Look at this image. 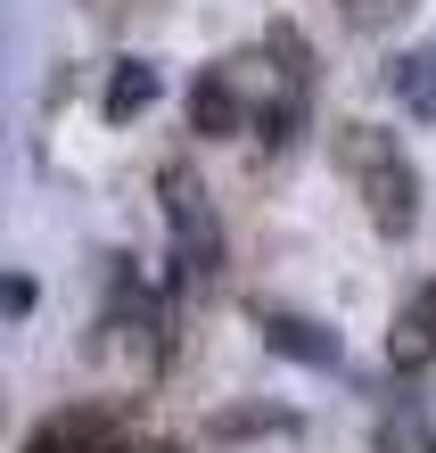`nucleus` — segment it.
Returning <instances> with one entry per match:
<instances>
[{
    "mask_svg": "<svg viewBox=\"0 0 436 453\" xmlns=\"http://www.w3.org/2000/svg\"><path fill=\"white\" fill-rule=\"evenodd\" d=\"M395 91H403V108H412V116H428V124H436V42H428V50H412V58L395 66Z\"/></svg>",
    "mask_w": 436,
    "mask_h": 453,
    "instance_id": "obj_9",
    "label": "nucleus"
},
{
    "mask_svg": "<svg viewBox=\"0 0 436 453\" xmlns=\"http://www.w3.org/2000/svg\"><path fill=\"white\" fill-rule=\"evenodd\" d=\"M116 453H181V445H116Z\"/></svg>",
    "mask_w": 436,
    "mask_h": 453,
    "instance_id": "obj_12",
    "label": "nucleus"
},
{
    "mask_svg": "<svg viewBox=\"0 0 436 453\" xmlns=\"http://www.w3.org/2000/svg\"><path fill=\"white\" fill-rule=\"evenodd\" d=\"M149 99H157V66H141V58H124L116 74H107V91H99V108H107V116L124 124V116H141Z\"/></svg>",
    "mask_w": 436,
    "mask_h": 453,
    "instance_id": "obj_8",
    "label": "nucleus"
},
{
    "mask_svg": "<svg viewBox=\"0 0 436 453\" xmlns=\"http://www.w3.org/2000/svg\"><path fill=\"white\" fill-rule=\"evenodd\" d=\"M264 330H272V355H296V363H321V371L338 363V338L321 330V322H296V313H272Z\"/></svg>",
    "mask_w": 436,
    "mask_h": 453,
    "instance_id": "obj_7",
    "label": "nucleus"
},
{
    "mask_svg": "<svg viewBox=\"0 0 436 453\" xmlns=\"http://www.w3.org/2000/svg\"><path fill=\"white\" fill-rule=\"evenodd\" d=\"M403 9H412V0H338V17H346V25H363V34H379V25H395Z\"/></svg>",
    "mask_w": 436,
    "mask_h": 453,
    "instance_id": "obj_10",
    "label": "nucleus"
},
{
    "mask_svg": "<svg viewBox=\"0 0 436 453\" xmlns=\"http://www.w3.org/2000/svg\"><path fill=\"white\" fill-rule=\"evenodd\" d=\"M239 91H231V74H198V83H189V124L206 132V141H231L239 132Z\"/></svg>",
    "mask_w": 436,
    "mask_h": 453,
    "instance_id": "obj_5",
    "label": "nucleus"
},
{
    "mask_svg": "<svg viewBox=\"0 0 436 453\" xmlns=\"http://www.w3.org/2000/svg\"><path fill=\"white\" fill-rule=\"evenodd\" d=\"M0 313H9V322L34 313V280H25V273H0Z\"/></svg>",
    "mask_w": 436,
    "mask_h": 453,
    "instance_id": "obj_11",
    "label": "nucleus"
},
{
    "mask_svg": "<svg viewBox=\"0 0 436 453\" xmlns=\"http://www.w3.org/2000/svg\"><path fill=\"white\" fill-rule=\"evenodd\" d=\"M157 198H165V231H173V264L189 280H214L223 273V215H214L206 181L189 165H165V181H157Z\"/></svg>",
    "mask_w": 436,
    "mask_h": 453,
    "instance_id": "obj_2",
    "label": "nucleus"
},
{
    "mask_svg": "<svg viewBox=\"0 0 436 453\" xmlns=\"http://www.w3.org/2000/svg\"><path fill=\"white\" fill-rule=\"evenodd\" d=\"M346 165H354V190H363L371 223L387 231V239H403V231L420 223V173H412V157L395 149V132L363 124V132L346 141Z\"/></svg>",
    "mask_w": 436,
    "mask_h": 453,
    "instance_id": "obj_1",
    "label": "nucleus"
},
{
    "mask_svg": "<svg viewBox=\"0 0 436 453\" xmlns=\"http://www.w3.org/2000/svg\"><path fill=\"white\" fill-rule=\"evenodd\" d=\"M387 363L403 371V380L436 363V288H420V297L395 313V330H387Z\"/></svg>",
    "mask_w": 436,
    "mask_h": 453,
    "instance_id": "obj_4",
    "label": "nucleus"
},
{
    "mask_svg": "<svg viewBox=\"0 0 436 453\" xmlns=\"http://www.w3.org/2000/svg\"><path fill=\"white\" fill-rule=\"evenodd\" d=\"M379 453H436V420L412 404V395H395V404L379 412Z\"/></svg>",
    "mask_w": 436,
    "mask_h": 453,
    "instance_id": "obj_6",
    "label": "nucleus"
},
{
    "mask_svg": "<svg viewBox=\"0 0 436 453\" xmlns=\"http://www.w3.org/2000/svg\"><path fill=\"white\" fill-rule=\"evenodd\" d=\"M124 445V420L107 404H74V412H50L34 437H25V453H116Z\"/></svg>",
    "mask_w": 436,
    "mask_h": 453,
    "instance_id": "obj_3",
    "label": "nucleus"
}]
</instances>
